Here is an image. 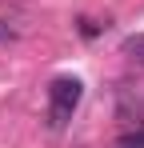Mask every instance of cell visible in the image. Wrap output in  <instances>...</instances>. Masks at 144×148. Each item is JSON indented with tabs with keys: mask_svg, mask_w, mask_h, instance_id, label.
<instances>
[{
	"mask_svg": "<svg viewBox=\"0 0 144 148\" xmlns=\"http://www.w3.org/2000/svg\"><path fill=\"white\" fill-rule=\"evenodd\" d=\"M84 96V84L76 80V76H56L52 84H48V104H52V128H60V124L68 120L72 112H76V104Z\"/></svg>",
	"mask_w": 144,
	"mask_h": 148,
	"instance_id": "1",
	"label": "cell"
},
{
	"mask_svg": "<svg viewBox=\"0 0 144 148\" xmlns=\"http://www.w3.org/2000/svg\"><path fill=\"white\" fill-rule=\"evenodd\" d=\"M124 56H132V60H140V64H144V32H136V36L124 40Z\"/></svg>",
	"mask_w": 144,
	"mask_h": 148,
	"instance_id": "2",
	"label": "cell"
},
{
	"mask_svg": "<svg viewBox=\"0 0 144 148\" xmlns=\"http://www.w3.org/2000/svg\"><path fill=\"white\" fill-rule=\"evenodd\" d=\"M116 148H144L140 136H124V140H116Z\"/></svg>",
	"mask_w": 144,
	"mask_h": 148,
	"instance_id": "3",
	"label": "cell"
},
{
	"mask_svg": "<svg viewBox=\"0 0 144 148\" xmlns=\"http://www.w3.org/2000/svg\"><path fill=\"white\" fill-rule=\"evenodd\" d=\"M80 32H84V36H96V32H100V28H96L92 20H80Z\"/></svg>",
	"mask_w": 144,
	"mask_h": 148,
	"instance_id": "4",
	"label": "cell"
}]
</instances>
